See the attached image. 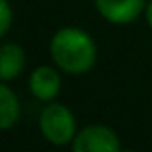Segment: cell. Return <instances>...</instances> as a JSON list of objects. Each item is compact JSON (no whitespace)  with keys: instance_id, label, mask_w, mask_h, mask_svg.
<instances>
[{"instance_id":"6da1fadb","label":"cell","mask_w":152,"mask_h":152,"mask_svg":"<svg viewBox=\"0 0 152 152\" xmlns=\"http://www.w3.org/2000/svg\"><path fill=\"white\" fill-rule=\"evenodd\" d=\"M50 58L60 71L67 75H83L96 64V42L81 27H62L50 39Z\"/></svg>"},{"instance_id":"7a4b0ae2","label":"cell","mask_w":152,"mask_h":152,"mask_svg":"<svg viewBox=\"0 0 152 152\" xmlns=\"http://www.w3.org/2000/svg\"><path fill=\"white\" fill-rule=\"evenodd\" d=\"M39 129L50 145L66 146L71 145L77 135V119L66 104L46 102L39 115Z\"/></svg>"},{"instance_id":"3957f363","label":"cell","mask_w":152,"mask_h":152,"mask_svg":"<svg viewBox=\"0 0 152 152\" xmlns=\"http://www.w3.org/2000/svg\"><path fill=\"white\" fill-rule=\"evenodd\" d=\"M121 148L118 133L108 125H87L77 131L71 150L73 152H118Z\"/></svg>"},{"instance_id":"277c9868","label":"cell","mask_w":152,"mask_h":152,"mask_svg":"<svg viewBox=\"0 0 152 152\" xmlns=\"http://www.w3.org/2000/svg\"><path fill=\"white\" fill-rule=\"evenodd\" d=\"M29 91L37 100L52 102L62 91V75L58 67L52 66H39L29 75Z\"/></svg>"},{"instance_id":"5b68a950","label":"cell","mask_w":152,"mask_h":152,"mask_svg":"<svg viewBox=\"0 0 152 152\" xmlns=\"http://www.w3.org/2000/svg\"><path fill=\"white\" fill-rule=\"evenodd\" d=\"M96 12L106 21L115 25H127L145 12V0H94Z\"/></svg>"},{"instance_id":"8992f818","label":"cell","mask_w":152,"mask_h":152,"mask_svg":"<svg viewBox=\"0 0 152 152\" xmlns=\"http://www.w3.org/2000/svg\"><path fill=\"white\" fill-rule=\"evenodd\" d=\"M25 69V52L18 42H4L0 50V79L12 83Z\"/></svg>"},{"instance_id":"52a82bcc","label":"cell","mask_w":152,"mask_h":152,"mask_svg":"<svg viewBox=\"0 0 152 152\" xmlns=\"http://www.w3.org/2000/svg\"><path fill=\"white\" fill-rule=\"evenodd\" d=\"M21 115V106H19V98L15 93L10 89L8 83H0V129L8 131L19 121Z\"/></svg>"},{"instance_id":"ba28073f","label":"cell","mask_w":152,"mask_h":152,"mask_svg":"<svg viewBox=\"0 0 152 152\" xmlns=\"http://www.w3.org/2000/svg\"><path fill=\"white\" fill-rule=\"evenodd\" d=\"M12 6L8 0H0V37H6L12 27Z\"/></svg>"},{"instance_id":"9c48e42d","label":"cell","mask_w":152,"mask_h":152,"mask_svg":"<svg viewBox=\"0 0 152 152\" xmlns=\"http://www.w3.org/2000/svg\"><path fill=\"white\" fill-rule=\"evenodd\" d=\"M145 18H146V25H148L150 31H152V0L146 4V8H145Z\"/></svg>"}]
</instances>
